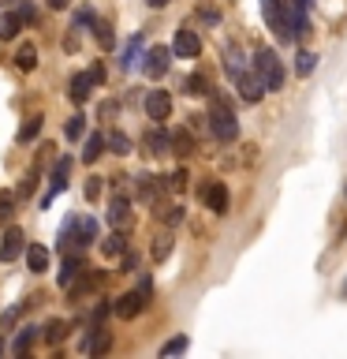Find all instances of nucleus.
I'll list each match as a JSON object with an SVG mask.
<instances>
[{
  "label": "nucleus",
  "instance_id": "obj_27",
  "mask_svg": "<svg viewBox=\"0 0 347 359\" xmlns=\"http://www.w3.org/2000/svg\"><path fill=\"white\" fill-rule=\"evenodd\" d=\"M105 142H108V150H112V154H120V157H123V154H131V139H127L123 131H108V135H105Z\"/></svg>",
  "mask_w": 347,
  "mask_h": 359
},
{
  "label": "nucleus",
  "instance_id": "obj_32",
  "mask_svg": "<svg viewBox=\"0 0 347 359\" xmlns=\"http://www.w3.org/2000/svg\"><path fill=\"white\" fill-rule=\"evenodd\" d=\"M38 131H41V116H30V120L19 128V142H30V139H38Z\"/></svg>",
  "mask_w": 347,
  "mask_h": 359
},
{
  "label": "nucleus",
  "instance_id": "obj_13",
  "mask_svg": "<svg viewBox=\"0 0 347 359\" xmlns=\"http://www.w3.org/2000/svg\"><path fill=\"white\" fill-rule=\"evenodd\" d=\"M172 135V154L176 157H190L198 150V142H194V135H190V128H176V131H168Z\"/></svg>",
  "mask_w": 347,
  "mask_h": 359
},
{
  "label": "nucleus",
  "instance_id": "obj_34",
  "mask_svg": "<svg viewBox=\"0 0 347 359\" xmlns=\"http://www.w3.org/2000/svg\"><path fill=\"white\" fill-rule=\"evenodd\" d=\"M187 94H194V97H198V94H213V90H209V79H206V75H190V79H187Z\"/></svg>",
  "mask_w": 347,
  "mask_h": 359
},
{
  "label": "nucleus",
  "instance_id": "obj_9",
  "mask_svg": "<svg viewBox=\"0 0 347 359\" xmlns=\"http://www.w3.org/2000/svg\"><path fill=\"white\" fill-rule=\"evenodd\" d=\"M172 53H176V56H183V60H194V56L201 53V38H198V30H190V27L176 30Z\"/></svg>",
  "mask_w": 347,
  "mask_h": 359
},
{
  "label": "nucleus",
  "instance_id": "obj_17",
  "mask_svg": "<svg viewBox=\"0 0 347 359\" xmlns=\"http://www.w3.org/2000/svg\"><path fill=\"white\" fill-rule=\"evenodd\" d=\"M86 269H90V266L83 262V258L67 255V262H64V269H60V285H64V288H71V285H75V277H83Z\"/></svg>",
  "mask_w": 347,
  "mask_h": 359
},
{
  "label": "nucleus",
  "instance_id": "obj_4",
  "mask_svg": "<svg viewBox=\"0 0 347 359\" xmlns=\"http://www.w3.org/2000/svg\"><path fill=\"white\" fill-rule=\"evenodd\" d=\"M262 11H265V22H269V30H273L280 41L295 38V34H291V19H288V8H284V0H262Z\"/></svg>",
  "mask_w": 347,
  "mask_h": 359
},
{
  "label": "nucleus",
  "instance_id": "obj_11",
  "mask_svg": "<svg viewBox=\"0 0 347 359\" xmlns=\"http://www.w3.org/2000/svg\"><path fill=\"white\" fill-rule=\"evenodd\" d=\"M235 86H239L243 101H262V94H265V83H262V75H257V72L235 75Z\"/></svg>",
  "mask_w": 347,
  "mask_h": 359
},
{
  "label": "nucleus",
  "instance_id": "obj_2",
  "mask_svg": "<svg viewBox=\"0 0 347 359\" xmlns=\"http://www.w3.org/2000/svg\"><path fill=\"white\" fill-rule=\"evenodd\" d=\"M97 240V224H94V217H67V224H64V232H60V247L64 251H83V247H90Z\"/></svg>",
  "mask_w": 347,
  "mask_h": 359
},
{
  "label": "nucleus",
  "instance_id": "obj_26",
  "mask_svg": "<svg viewBox=\"0 0 347 359\" xmlns=\"http://www.w3.org/2000/svg\"><path fill=\"white\" fill-rule=\"evenodd\" d=\"M146 146H150L153 154H164V150H172V135L168 131H150L146 135Z\"/></svg>",
  "mask_w": 347,
  "mask_h": 359
},
{
  "label": "nucleus",
  "instance_id": "obj_31",
  "mask_svg": "<svg viewBox=\"0 0 347 359\" xmlns=\"http://www.w3.org/2000/svg\"><path fill=\"white\" fill-rule=\"evenodd\" d=\"M15 202H19L15 191H0V221H8L15 213Z\"/></svg>",
  "mask_w": 347,
  "mask_h": 359
},
{
  "label": "nucleus",
  "instance_id": "obj_3",
  "mask_svg": "<svg viewBox=\"0 0 347 359\" xmlns=\"http://www.w3.org/2000/svg\"><path fill=\"white\" fill-rule=\"evenodd\" d=\"M254 72L262 75L265 90H280V86H284V64H280V56L273 49H257L254 53Z\"/></svg>",
  "mask_w": 347,
  "mask_h": 359
},
{
  "label": "nucleus",
  "instance_id": "obj_21",
  "mask_svg": "<svg viewBox=\"0 0 347 359\" xmlns=\"http://www.w3.org/2000/svg\"><path fill=\"white\" fill-rule=\"evenodd\" d=\"M168 255H172V232H157L153 247H150V258H153V262H164Z\"/></svg>",
  "mask_w": 347,
  "mask_h": 359
},
{
  "label": "nucleus",
  "instance_id": "obj_39",
  "mask_svg": "<svg viewBox=\"0 0 347 359\" xmlns=\"http://www.w3.org/2000/svg\"><path fill=\"white\" fill-rule=\"evenodd\" d=\"M134 53H139V38H131V45L123 49V60H120V64H123V67H131V64H134Z\"/></svg>",
  "mask_w": 347,
  "mask_h": 359
},
{
  "label": "nucleus",
  "instance_id": "obj_41",
  "mask_svg": "<svg viewBox=\"0 0 347 359\" xmlns=\"http://www.w3.org/2000/svg\"><path fill=\"white\" fill-rule=\"evenodd\" d=\"M67 4H71V0H49V8H52V11H64Z\"/></svg>",
  "mask_w": 347,
  "mask_h": 359
},
{
  "label": "nucleus",
  "instance_id": "obj_24",
  "mask_svg": "<svg viewBox=\"0 0 347 359\" xmlns=\"http://www.w3.org/2000/svg\"><path fill=\"white\" fill-rule=\"evenodd\" d=\"M22 19H27V15H19V11L0 15V38H15V34L22 30Z\"/></svg>",
  "mask_w": 347,
  "mask_h": 359
},
{
  "label": "nucleus",
  "instance_id": "obj_38",
  "mask_svg": "<svg viewBox=\"0 0 347 359\" xmlns=\"http://www.w3.org/2000/svg\"><path fill=\"white\" fill-rule=\"evenodd\" d=\"M86 198H90V202L101 198V176H90V180H86Z\"/></svg>",
  "mask_w": 347,
  "mask_h": 359
},
{
  "label": "nucleus",
  "instance_id": "obj_42",
  "mask_svg": "<svg viewBox=\"0 0 347 359\" xmlns=\"http://www.w3.org/2000/svg\"><path fill=\"white\" fill-rule=\"evenodd\" d=\"M146 4H150V8H164L168 0H146Z\"/></svg>",
  "mask_w": 347,
  "mask_h": 359
},
{
  "label": "nucleus",
  "instance_id": "obj_23",
  "mask_svg": "<svg viewBox=\"0 0 347 359\" xmlns=\"http://www.w3.org/2000/svg\"><path fill=\"white\" fill-rule=\"evenodd\" d=\"M105 146H108V142H105V135H90L86 146H83V161H86V165H94L97 157L105 154Z\"/></svg>",
  "mask_w": 347,
  "mask_h": 359
},
{
  "label": "nucleus",
  "instance_id": "obj_16",
  "mask_svg": "<svg viewBox=\"0 0 347 359\" xmlns=\"http://www.w3.org/2000/svg\"><path fill=\"white\" fill-rule=\"evenodd\" d=\"M27 266L34 269V273H45V269H49V247L27 243Z\"/></svg>",
  "mask_w": 347,
  "mask_h": 359
},
{
  "label": "nucleus",
  "instance_id": "obj_33",
  "mask_svg": "<svg viewBox=\"0 0 347 359\" xmlns=\"http://www.w3.org/2000/svg\"><path fill=\"white\" fill-rule=\"evenodd\" d=\"M78 135H86V116H83V112H75V116L67 120V139L78 142Z\"/></svg>",
  "mask_w": 347,
  "mask_h": 359
},
{
  "label": "nucleus",
  "instance_id": "obj_30",
  "mask_svg": "<svg viewBox=\"0 0 347 359\" xmlns=\"http://www.w3.org/2000/svg\"><path fill=\"white\" fill-rule=\"evenodd\" d=\"M38 172H41V165H34L30 172L22 176V184H19V191H15L19 198H27V195H34V187H38Z\"/></svg>",
  "mask_w": 347,
  "mask_h": 359
},
{
  "label": "nucleus",
  "instance_id": "obj_43",
  "mask_svg": "<svg viewBox=\"0 0 347 359\" xmlns=\"http://www.w3.org/2000/svg\"><path fill=\"white\" fill-rule=\"evenodd\" d=\"M344 292H347V288H344Z\"/></svg>",
  "mask_w": 347,
  "mask_h": 359
},
{
  "label": "nucleus",
  "instance_id": "obj_20",
  "mask_svg": "<svg viewBox=\"0 0 347 359\" xmlns=\"http://www.w3.org/2000/svg\"><path fill=\"white\" fill-rule=\"evenodd\" d=\"M94 330H97V325H94ZM108 348H112V333H108V330H97L94 341L83 344V352H86V355H105Z\"/></svg>",
  "mask_w": 347,
  "mask_h": 359
},
{
  "label": "nucleus",
  "instance_id": "obj_6",
  "mask_svg": "<svg viewBox=\"0 0 347 359\" xmlns=\"http://www.w3.org/2000/svg\"><path fill=\"white\" fill-rule=\"evenodd\" d=\"M146 303H150V292H127V296H120L116 299V318L123 322H131V318H139V314L146 311Z\"/></svg>",
  "mask_w": 347,
  "mask_h": 359
},
{
  "label": "nucleus",
  "instance_id": "obj_18",
  "mask_svg": "<svg viewBox=\"0 0 347 359\" xmlns=\"http://www.w3.org/2000/svg\"><path fill=\"white\" fill-rule=\"evenodd\" d=\"M90 86H94V75H90V72H86V75H75V79H71V90H67V97H71L75 105H83V101L90 97Z\"/></svg>",
  "mask_w": 347,
  "mask_h": 359
},
{
  "label": "nucleus",
  "instance_id": "obj_19",
  "mask_svg": "<svg viewBox=\"0 0 347 359\" xmlns=\"http://www.w3.org/2000/svg\"><path fill=\"white\" fill-rule=\"evenodd\" d=\"M134 187H139V198L150 202V206H157V180L150 172H139L134 176Z\"/></svg>",
  "mask_w": 347,
  "mask_h": 359
},
{
  "label": "nucleus",
  "instance_id": "obj_29",
  "mask_svg": "<svg viewBox=\"0 0 347 359\" xmlns=\"http://www.w3.org/2000/svg\"><path fill=\"white\" fill-rule=\"evenodd\" d=\"M157 221L172 229V224H179V221H183V210H179V206H157Z\"/></svg>",
  "mask_w": 347,
  "mask_h": 359
},
{
  "label": "nucleus",
  "instance_id": "obj_10",
  "mask_svg": "<svg viewBox=\"0 0 347 359\" xmlns=\"http://www.w3.org/2000/svg\"><path fill=\"white\" fill-rule=\"evenodd\" d=\"M22 251H27V236H22V229H8L4 240H0V258H4V262H15Z\"/></svg>",
  "mask_w": 347,
  "mask_h": 359
},
{
  "label": "nucleus",
  "instance_id": "obj_22",
  "mask_svg": "<svg viewBox=\"0 0 347 359\" xmlns=\"http://www.w3.org/2000/svg\"><path fill=\"white\" fill-rule=\"evenodd\" d=\"M15 67H19V72H34V67H38V49H34L30 41H22V45H19V53H15Z\"/></svg>",
  "mask_w": 347,
  "mask_h": 359
},
{
  "label": "nucleus",
  "instance_id": "obj_25",
  "mask_svg": "<svg viewBox=\"0 0 347 359\" xmlns=\"http://www.w3.org/2000/svg\"><path fill=\"white\" fill-rule=\"evenodd\" d=\"M94 30H97V45H101V49H112V45H116V34H112L108 19H94Z\"/></svg>",
  "mask_w": 347,
  "mask_h": 359
},
{
  "label": "nucleus",
  "instance_id": "obj_14",
  "mask_svg": "<svg viewBox=\"0 0 347 359\" xmlns=\"http://www.w3.org/2000/svg\"><path fill=\"white\" fill-rule=\"evenodd\" d=\"M101 255H105V262H112V258H123L127 255V240H123V232L116 229L108 236V240H101Z\"/></svg>",
  "mask_w": 347,
  "mask_h": 359
},
{
  "label": "nucleus",
  "instance_id": "obj_12",
  "mask_svg": "<svg viewBox=\"0 0 347 359\" xmlns=\"http://www.w3.org/2000/svg\"><path fill=\"white\" fill-rule=\"evenodd\" d=\"M142 72L150 75V79H161L168 72V45H153L150 53H146V64H142Z\"/></svg>",
  "mask_w": 347,
  "mask_h": 359
},
{
  "label": "nucleus",
  "instance_id": "obj_7",
  "mask_svg": "<svg viewBox=\"0 0 347 359\" xmlns=\"http://www.w3.org/2000/svg\"><path fill=\"white\" fill-rule=\"evenodd\" d=\"M108 224H112V229H120V232H127L131 224H134L131 202L123 198V195H112V198H108Z\"/></svg>",
  "mask_w": 347,
  "mask_h": 359
},
{
  "label": "nucleus",
  "instance_id": "obj_37",
  "mask_svg": "<svg viewBox=\"0 0 347 359\" xmlns=\"http://www.w3.org/2000/svg\"><path fill=\"white\" fill-rule=\"evenodd\" d=\"M30 341H34V330L19 333V337H15V344H11V352H15V355H27V352H30Z\"/></svg>",
  "mask_w": 347,
  "mask_h": 359
},
{
  "label": "nucleus",
  "instance_id": "obj_15",
  "mask_svg": "<svg viewBox=\"0 0 347 359\" xmlns=\"http://www.w3.org/2000/svg\"><path fill=\"white\" fill-rule=\"evenodd\" d=\"M67 330H71V325H67L64 318H49V325H41V337H45V344H64L67 341Z\"/></svg>",
  "mask_w": 347,
  "mask_h": 359
},
{
  "label": "nucleus",
  "instance_id": "obj_40",
  "mask_svg": "<svg viewBox=\"0 0 347 359\" xmlns=\"http://www.w3.org/2000/svg\"><path fill=\"white\" fill-rule=\"evenodd\" d=\"M90 75H94V83H105V64H94V72H90Z\"/></svg>",
  "mask_w": 347,
  "mask_h": 359
},
{
  "label": "nucleus",
  "instance_id": "obj_1",
  "mask_svg": "<svg viewBox=\"0 0 347 359\" xmlns=\"http://www.w3.org/2000/svg\"><path fill=\"white\" fill-rule=\"evenodd\" d=\"M209 131L217 135L220 142L239 139V120H235V112H232V105L224 97H213V105H209Z\"/></svg>",
  "mask_w": 347,
  "mask_h": 359
},
{
  "label": "nucleus",
  "instance_id": "obj_35",
  "mask_svg": "<svg viewBox=\"0 0 347 359\" xmlns=\"http://www.w3.org/2000/svg\"><path fill=\"white\" fill-rule=\"evenodd\" d=\"M313 60H318V56L302 49V53L295 56V72H299V75H310V72H313Z\"/></svg>",
  "mask_w": 347,
  "mask_h": 359
},
{
  "label": "nucleus",
  "instance_id": "obj_36",
  "mask_svg": "<svg viewBox=\"0 0 347 359\" xmlns=\"http://www.w3.org/2000/svg\"><path fill=\"white\" fill-rule=\"evenodd\" d=\"M179 352H187V337H172L164 348H161V355L168 359V355H179Z\"/></svg>",
  "mask_w": 347,
  "mask_h": 359
},
{
  "label": "nucleus",
  "instance_id": "obj_28",
  "mask_svg": "<svg viewBox=\"0 0 347 359\" xmlns=\"http://www.w3.org/2000/svg\"><path fill=\"white\" fill-rule=\"evenodd\" d=\"M161 187H164V191H176V195H179V191H187V168H176L172 176H164Z\"/></svg>",
  "mask_w": 347,
  "mask_h": 359
},
{
  "label": "nucleus",
  "instance_id": "obj_8",
  "mask_svg": "<svg viewBox=\"0 0 347 359\" xmlns=\"http://www.w3.org/2000/svg\"><path fill=\"white\" fill-rule=\"evenodd\" d=\"M146 116L157 120V123L172 116V94H168V90H150V94H146Z\"/></svg>",
  "mask_w": 347,
  "mask_h": 359
},
{
  "label": "nucleus",
  "instance_id": "obj_5",
  "mask_svg": "<svg viewBox=\"0 0 347 359\" xmlns=\"http://www.w3.org/2000/svg\"><path fill=\"white\" fill-rule=\"evenodd\" d=\"M198 198L206 202V210H213V213L228 210V187H224L220 180H206V184L198 187Z\"/></svg>",
  "mask_w": 347,
  "mask_h": 359
}]
</instances>
